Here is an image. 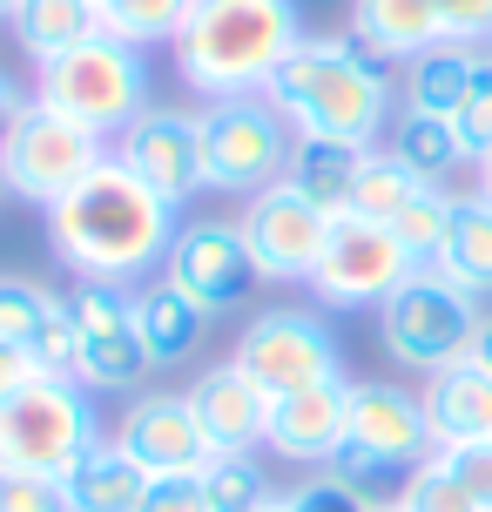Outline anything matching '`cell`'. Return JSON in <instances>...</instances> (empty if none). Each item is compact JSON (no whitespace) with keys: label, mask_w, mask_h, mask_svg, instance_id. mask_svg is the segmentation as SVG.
Listing matches in <instances>:
<instances>
[{"label":"cell","mask_w":492,"mask_h":512,"mask_svg":"<svg viewBox=\"0 0 492 512\" xmlns=\"http://www.w3.org/2000/svg\"><path fill=\"white\" fill-rule=\"evenodd\" d=\"M135 512H209V492H203V472H182V479H149L142 506Z\"/></svg>","instance_id":"40"},{"label":"cell","mask_w":492,"mask_h":512,"mask_svg":"<svg viewBox=\"0 0 492 512\" xmlns=\"http://www.w3.org/2000/svg\"><path fill=\"white\" fill-rule=\"evenodd\" d=\"M418 189H425V182H418V176H412V169H405V162H398L391 149H371V155H364V169H358V196H351V216L391 223V216L412 203Z\"/></svg>","instance_id":"31"},{"label":"cell","mask_w":492,"mask_h":512,"mask_svg":"<svg viewBox=\"0 0 492 512\" xmlns=\"http://www.w3.org/2000/svg\"><path fill=\"white\" fill-rule=\"evenodd\" d=\"M391 512H479V499H472V492L459 486L439 459H425L418 472H405V479H398Z\"/></svg>","instance_id":"32"},{"label":"cell","mask_w":492,"mask_h":512,"mask_svg":"<svg viewBox=\"0 0 492 512\" xmlns=\"http://www.w3.org/2000/svg\"><path fill=\"white\" fill-rule=\"evenodd\" d=\"M48 304H54L48 283L0 277V344H21V351H27V337H34V324H41V310H48Z\"/></svg>","instance_id":"34"},{"label":"cell","mask_w":492,"mask_h":512,"mask_svg":"<svg viewBox=\"0 0 492 512\" xmlns=\"http://www.w3.org/2000/svg\"><path fill=\"white\" fill-rule=\"evenodd\" d=\"M385 149L398 155L418 182H445L452 169H466V162H472L459 122H452V115H418V108H398V115H391Z\"/></svg>","instance_id":"24"},{"label":"cell","mask_w":492,"mask_h":512,"mask_svg":"<svg viewBox=\"0 0 492 512\" xmlns=\"http://www.w3.org/2000/svg\"><path fill=\"white\" fill-rule=\"evenodd\" d=\"M425 418H432L439 445L492 438V378H486V371H472V364L432 371V378H425Z\"/></svg>","instance_id":"23"},{"label":"cell","mask_w":492,"mask_h":512,"mask_svg":"<svg viewBox=\"0 0 492 512\" xmlns=\"http://www.w3.org/2000/svg\"><path fill=\"white\" fill-rule=\"evenodd\" d=\"M344 425H351V384L331 378L311 391H290V398H270L263 445L290 465H331L344 445Z\"/></svg>","instance_id":"17"},{"label":"cell","mask_w":492,"mask_h":512,"mask_svg":"<svg viewBox=\"0 0 492 512\" xmlns=\"http://www.w3.org/2000/svg\"><path fill=\"white\" fill-rule=\"evenodd\" d=\"M196 0H102V34L129 41V48H176L182 21H189Z\"/></svg>","instance_id":"29"},{"label":"cell","mask_w":492,"mask_h":512,"mask_svg":"<svg viewBox=\"0 0 492 512\" xmlns=\"http://www.w3.org/2000/svg\"><path fill=\"white\" fill-rule=\"evenodd\" d=\"M34 95L115 142V135L149 108V54L129 48V41H115V34H95V41L68 48L61 61H48Z\"/></svg>","instance_id":"8"},{"label":"cell","mask_w":492,"mask_h":512,"mask_svg":"<svg viewBox=\"0 0 492 512\" xmlns=\"http://www.w3.org/2000/svg\"><path fill=\"white\" fill-rule=\"evenodd\" d=\"M472 88V48H425L418 61H405V81H398V102L418 108V115H459Z\"/></svg>","instance_id":"27"},{"label":"cell","mask_w":492,"mask_h":512,"mask_svg":"<svg viewBox=\"0 0 492 512\" xmlns=\"http://www.w3.org/2000/svg\"><path fill=\"white\" fill-rule=\"evenodd\" d=\"M284 499L297 512H378V499H371V492H358L351 479H337V472H324V465H317L311 479H297Z\"/></svg>","instance_id":"36"},{"label":"cell","mask_w":492,"mask_h":512,"mask_svg":"<svg viewBox=\"0 0 492 512\" xmlns=\"http://www.w3.org/2000/svg\"><path fill=\"white\" fill-rule=\"evenodd\" d=\"M196 135H203V182L223 189V196H257L270 182H284L290 162V122L263 95H243V102H209L196 115Z\"/></svg>","instance_id":"9"},{"label":"cell","mask_w":492,"mask_h":512,"mask_svg":"<svg viewBox=\"0 0 492 512\" xmlns=\"http://www.w3.org/2000/svg\"><path fill=\"white\" fill-rule=\"evenodd\" d=\"M472 169H479V196H486V203H492V149L479 155V162H472Z\"/></svg>","instance_id":"44"},{"label":"cell","mask_w":492,"mask_h":512,"mask_svg":"<svg viewBox=\"0 0 492 512\" xmlns=\"http://www.w3.org/2000/svg\"><path fill=\"white\" fill-rule=\"evenodd\" d=\"M439 7V27L452 48H479L492 41V0H432Z\"/></svg>","instance_id":"39"},{"label":"cell","mask_w":492,"mask_h":512,"mask_svg":"<svg viewBox=\"0 0 492 512\" xmlns=\"http://www.w3.org/2000/svg\"><path fill=\"white\" fill-rule=\"evenodd\" d=\"M14 14H21V0H0V21H14Z\"/></svg>","instance_id":"46"},{"label":"cell","mask_w":492,"mask_h":512,"mask_svg":"<svg viewBox=\"0 0 492 512\" xmlns=\"http://www.w3.org/2000/svg\"><path fill=\"white\" fill-rule=\"evenodd\" d=\"M439 452V432L425 418V398L405 391L391 378H358L351 384V425H344V445L324 472L351 479L358 492L385 486V479H405Z\"/></svg>","instance_id":"4"},{"label":"cell","mask_w":492,"mask_h":512,"mask_svg":"<svg viewBox=\"0 0 492 512\" xmlns=\"http://www.w3.org/2000/svg\"><path fill=\"white\" fill-rule=\"evenodd\" d=\"M95 34H102V0H21V14H14V41L34 54V68L61 61Z\"/></svg>","instance_id":"25"},{"label":"cell","mask_w":492,"mask_h":512,"mask_svg":"<svg viewBox=\"0 0 492 512\" xmlns=\"http://www.w3.org/2000/svg\"><path fill=\"white\" fill-rule=\"evenodd\" d=\"M371 149H351V142H324V135H297L284 162V182L297 196H311L324 216H344L351 196H358V169Z\"/></svg>","instance_id":"22"},{"label":"cell","mask_w":492,"mask_h":512,"mask_svg":"<svg viewBox=\"0 0 492 512\" xmlns=\"http://www.w3.org/2000/svg\"><path fill=\"white\" fill-rule=\"evenodd\" d=\"M88 445H102V411L95 391L75 378H34L0 405V472L68 479Z\"/></svg>","instance_id":"5"},{"label":"cell","mask_w":492,"mask_h":512,"mask_svg":"<svg viewBox=\"0 0 492 512\" xmlns=\"http://www.w3.org/2000/svg\"><path fill=\"white\" fill-rule=\"evenodd\" d=\"M34 378H41V371H34V358H27L21 344H0V405H7L14 391H27Z\"/></svg>","instance_id":"41"},{"label":"cell","mask_w":492,"mask_h":512,"mask_svg":"<svg viewBox=\"0 0 492 512\" xmlns=\"http://www.w3.org/2000/svg\"><path fill=\"white\" fill-rule=\"evenodd\" d=\"M189 411H196V425H203L209 452H257L263 445V425H270V398H263L257 384L243 378L230 358L196 371V384L182 391Z\"/></svg>","instance_id":"18"},{"label":"cell","mask_w":492,"mask_h":512,"mask_svg":"<svg viewBox=\"0 0 492 512\" xmlns=\"http://www.w3.org/2000/svg\"><path fill=\"white\" fill-rule=\"evenodd\" d=\"M452 209H459V196L445 189V182H425L412 203L391 216V236L405 243V256H412L418 270H432L445 250V236H452Z\"/></svg>","instance_id":"28"},{"label":"cell","mask_w":492,"mask_h":512,"mask_svg":"<svg viewBox=\"0 0 492 512\" xmlns=\"http://www.w3.org/2000/svg\"><path fill=\"white\" fill-rule=\"evenodd\" d=\"M209 310H196L189 297H182L169 277L156 283H142L135 290V331H142V351H149V364H189L196 351H203V337H209Z\"/></svg>","instance_id":"20"},{"label":"cell","mask_w":492,"mask_h":512,"mask_svg":"<svg viewBox=\"0 0 492 512\" xmlns=\"http://www.w3.org/2000/svg\"><path fill=\"white\" fill-rule=\"evenodd\" d=\"M61 492H68V512H135L142 492H149V472H142L115 438H102V445H88V452L68 465Z\"/></svg>","instance_id":"21"},{"label":"cell","mask_w":492,"mask_h":512,"mask_svg":"<svg viewBox=\"0 0 492 512\" xmlns=\"http://www.w3.org/2000/svg\"><path fill=\"white\" fill-rule=\"evenodd\" d=\"M263 102L290 122V135H324L351 149H378V135L398 115V88L351 34H304L270 75Z\"/></svg>","instance_id":"2"},{"label":"cell","mask_w":492,"mask_h":512,"mask_svg":"<svg viewBox=\"0 0 492 512\" xmlns=\"http://www.w3.org/2000/svg\"><path fill=\"white\" fill-rule=\"evenodd\" d=\"M351 41L371 61H418L425 48H445V27L432 0H351Z\"/></svg>","instance_id":"19"},{"label":"cell","mask_w":492,"mask_h":512,"mask_svg":"<svg viewBox=\"0 0 492 512\" xmlns=\"http://www.w3.org/2000/svg\"><path fill=\"white\" fill-rule=\"evenodd\" d=\"M472 371H486V378H492V317H486V324H479V337H472Z\"/></svg>","instance_id":"43"},{"label":"cell","mask_w":492,"mask_h":512,"mask_svg":"<svg viewBox=\"0 0 492 512\" xmlns=\"http://www.w3.org/2000/svg\"><path fill=\"white\" fill-rule=\"evenodd\" d=\"M479 297L459 290L439 270H418L378 304V344L398 371H452L472 358V337H479Z\"/></svg>","instance_id":"6"},{"label":"cell","mask_w":492,"mask_h":512,"mask_svg":"<svg viewBox=\"0 0 492 512\" xmlns=\"http://www.w3.org/2000/svg\"><path fill=\"white\" fill-rule=\"evenodd\" d=\"M452 122H459L472 162H479L492 149V48H472V88H466V102H459Z\"/></svg>","instance_id":"35"},{"label":"cell","mask_w":492,"mask_h":512,"mask_svg":"<svg viewBox=\"0 0 492 512\" xmlns=\"http://www.w3.org/2000/svg\"><path fill=\"white\" fill-rule=\"evenodd\" d=\"M263 512H297V506H290V499H284V492H277V499H270V506H263Z\"/></svg>","instance_id":"45"},{"label":"cell","mask_w":492,"mask_h":512,"mask_svg":"<svg viewBox=\"0 0 492 512\" xmlns=\"http://www.w3.org/2000/svg\"><path fill=\"white\" fill-rule=\"evenodd\" d=\"M108 149H115L122 169H135V176L149 182L169 209H189L209 189L203 182V135H196V115H189V108H156L149 102Z\"/></svg>","instance_id":"15"},{"label":"cell","mask_w":492,"mask_h":512,"mask_svg":"<svg viewBox=\"0 0 492 512\" xmlns=\"http://www.w3.org/2000/svg\"><path fill=\"white\" fill-rule=\"evenodd\" d=\"M405 277H418V263L405 256V243L391 236V223H371V216H331L324 230V250H317L311 290L317 304L331 310H378Z\"/></svg>","instance_id":"10"},{"label":"cell","mask_w":492,"mask_h":512,"mask_svg":"<svg viewBox=\"0 0 492 512\" xmlns=\"http://www.w3.org/2000/svg\"><path fill=\"white\" fill-rule=\"evenodd\" d=\"M115 445L129 452L149 479H182V472H209V438L182 391H135L129 411L115 418Z\"/></svg>","instance_id":"16"},{"label":"cell","mask_w":492,"mask_h":512,"mask_svg":"<svg viewBox=\"0 0 492 512\" xmlns=\"http://www.w3.org/2000/svg\"><path fill=\"white\" fill-rule=\"evenodd\" d=\"M27 358L41 378H75V310H68V297H54L41 310V324L27 337Z\"/></svg>","instance_id":"33"},{"label":"cell","mask_w":492,"mask_h":512,"mask_svg":"<svg viewBox=\"0 0 492 512\" xmlns=\"http://www.w3.org/2000/svg\"><path fill=\"white\" fill-rule=\"evenodd\" d=\"M486 48H492V41H486Z\"/></svg>","instance_id":"48"},{"label":"cell","mask_w":492,"mask_h":512,"mask_svg":"<svg viewBox=\"0 0 492 512\" xmlns=\"http://www.w3.org/2000/svg\"><path fill=\"white\" fill-rule=\"evenodd\" d=\"M108 162V135H95L88 122L61 115L54 102L27 95V108L7 122L0 135V189L21 196V203L48 209L61 203L75 182H88L95 169Z\"/></svg>","instance_id":"7"},{"label":"cell","mask_w":492,"mask_h":512,"mask_svg":"<svg viewBox=\"0 0 492 512\" xmlns=\"http://www.w3.org/2000/svg\"><path fill=\"white\" fill-rule=\"evenodd\" d=\"M41 216H48L54 256H61L81 283H129V290H135V277H149L162 256H169V243H176V230H182L176 209L162 203L135 169H122L115 149H108V162L95 176L75 182V189H68L61 203H48Z\"/></svg>","instance_id":"1"},{"label":"cell","mask_w":492,"mask_h":512,"mask_svg":"<svg viewBox=\"0 0 492 512\" xmlns=\"http://www.w3.org/2000/svg\"><path fill=\"white\" fill-rule=\"evenodd\" d=\"M203 492H209V512H263L277 499L257 452H216L203 472Z\"/></svg>","instance_id":"30"},{"label":"cell","mask_w":492,"mask_h":512,"mask_svg":"<svg viewBox=\"0 0 492 512\" xmlns=\"http://www.w3.org/2000/svg\"><path fill=\"white\" fill-rule=\"evenodd\" d=\"M0 512H68V492H61V479L0 472Z\"/></svg>","instance_id":"38"},{"label":"cell","mask_w":492,"mask_h":512,"mask_svg":"<svg viewBox=\"0 0 492 512\" xmlns=\"http://www.w3.org/2000/svg\"><path fill=\"white\" fill-rule=\"evenodd\" d=\"M439 277H452L459 290H472V297H492V203L472 189V196H459V209H452V236H445L439 263H432Z\"/></svg>","instance_id":"26"},{"label":"cell","mask_w":492,"mask_h":512,"mask_svg":"<svg viewBox=\"0 0 492 512\" xmlns=\"http://www.w3.org/2000/svg\"><path fill=\"white\" fill-rule=\"evenodd\" d=\"M297 41H304L297 0H196L176 34V75L203 102H243L270 88Z\"/></svg>","instance_id":"3"},{"label":"cell","mask_w":492,"mask_h":512,"mask_svg":"<svg viewBox=\"0 0 492 512\" xmlns=\"http://www.w3.org/2000/svg\"><path fill=\"white\" fill-rule=\"evenodd\" d=\"M236 230L250 243V263L263 270V283H311L331 216H324L311 196H297L290 182H270V189H257V196L243 203Z\"/></svg>","instance_id":"14"},{"label":"cell","mask_w":492,"mask_h":512,"mask_svg":"<svg viewBox=\"0 0 492 512\" xmlns=\"http://www.w3.org/2000/svg\"><path fill=\"white\" fill-rule=\"evenodd\" d=\"M230 364L257 384L263 398H290L337 378V337L317 310H257L236 337Z\"/></svg>","instance_id":"11"},{"label":"cell","mask_w":492,"mask_h":512,"mask_svg":"<svg viewBox=\"0 0 492 512\" xmlns=\"http://www.w3.org/2000/svg\"><path fill=\"white\" fill-rule=\"evenodd\" d=\"M68 310H75V384H88L95 398L102 391L135 398L156 371L135 331V290L129 283H75Z\"/></svg>","instance_id":"12"},{"label":"cell","mask_w":492,"mask_h":512,"mask_svg":"<svg viewBox=\"0 0 492 512\" xmlns=\"http://www.w3.org/2000/svg\"><path fill=\"white\" fill-rule=\"evenodd\" d=\"M378 512H391V506H378Z\"/></svg>","instance_id":"47"},{"label":"cell","mask_w":492,"mask_h":512,"mask_svg":"<svg viewBox=\"0 0 492 512\" xmlns=\"http://www.w3.org/2000/svg\"><path fill=\"white\" fill-rule=\"evenodd\" d=\"M21 108H27V88H21L14 75H7V68H0V135H7V122H14Z\"/></svg>","instance_id":"42"},{"label":"cell","mask_w":492,"mask_h":512,"mask_svg":"<svg viewBox=\"0 0 492 512\" xmlns=\"http://www.w3.org/2000/svg\"><path fill=\"white\" fill-rule=\"evenodd\" d=\"M162 277L176 283L196 310H209V317H236V310H250L263 270L250 263V243H243L236 223H223V216H196V223L176 230V243H169V256H162Z\"/></svg>","instance_id":"13"},{"label":"cell","mask_w":492,"mask_h":512,"mask_svg":"<svg viewBox=\"0 0 492 512\" xmlns=\"http://www.w3.org/2000/svg\"><path fill=\"white\" fill-rule=\"evenodd\" d=\"M432 459L479 499V512H492V438H466V445H439Z\"/></svg>","instance_id":"37"}]
</instances>
